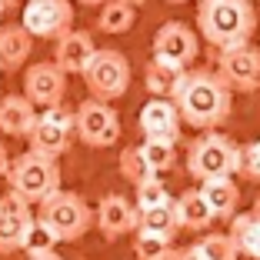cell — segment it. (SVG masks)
Masks as SVG:
<instances>
[{
	"instance_id": "cell-1",
	"label": "cell",
	"mask_w": 260,
	"mask_h": 260,
	"mask_svg": "<svg viewBox=\"0 0 260 260\" xmlns=\"http://www.w3.org/2000/svg\"><path fill=\"white\" fill-rule=\"evenodd\" d=\"M174 107L180 110V120L193 130H217L230 117L234 90L220 80L214 70H184L174 87Z\"/></svg>"
},
{
	"instance_id": "cell-2",
	"label": "cell",
	"mask_w": 260,
	"mask_h": 260,
	"mask_svg": "<svg viewBox=\"0 0 260 260\" xmlns=\"http://www.w3.org/2000/svg\"><path fill=\"white\" fill-rule=\"evenodd\" d=\"M200 37L217 50L250 44L257 30V10L250 0H200L197 4Z\"/></svg>"
},
{
	"instance_id": "cell-3",
	"label": "cell",
	"mask_w": 260,
	"mask_h": 260,
	"mask_svg": "<svg viewBox=\"0 0 260 260\" xmlns=\"http://www.w3.org/2000/svg\"><path fill=\"white\" fill-rule=\"evenodd\" d=\"M7 184H10V193L20 197L23 204H44L50 193L60 190L57 157H47V153H37V150L14 157L7 170Z\"/></svg>"
},
{
	"instance_id": "cell-4",
	"label": "cell",
	"mask_w": 260,
	"mask_h": 260,
	"mask_svg": "<svg viewBox=\"0 0 260 260\" xmlns=\"http://www.w3.org/2000/svg\"><path fill=\"white\" fill-rule=\"evenodd\" d=\"M187 174L193 180H200V184L214 180V177L240 174V147L220 130H204L187 147Z\"/></svg>"
},
{
	"instance_id": "cell-5",
	"label": "cell",
	"mask_w": 260,
	"mask_h": 260,
	"mask_svg": "<svg viewBox=\"0 0 260 260\" xmlns=\"http://www.w3.org/2000/svg\"><path fill=\"white\" fill-rule=\"evenodd\" d=\"M40 207V220L50 223L54 234L60 240H80L87 230L93 227V210L80 193H70V190H57L44 200Z\"/></svg>"
},
{
	"instance_id": "cell-6",
	"label": "cell",
	"mask_w": 260,
	"mask_h": 260,
	"mask_svg": "<svg viewBox=\"0 0 260 260\" xmlns=\"http://www.w3.org/2000/svg\"><path fill=\"white\" fill-rule=\"evenodd\" d=\"M84 84L93 100H104V104L120 100L130 90V60L120 50H110V47L97 50L90 67L84 70Z\"/></svg>"
},
{
	"instance_id": "cell-7",
	"label": "cell",
	"mask_w": 260,
	"mask_h": 260,
	"mask_svg": "<svg viewBox=\"0 0 260 260\" xmlns=\"http://www.w3.org/2000/svg\"><path fill=\"white\" fill-rule=\"evenodd\" d=\"M74 127H77V140L87 147H97V150L114 147L120 140V117H117V110L110 104H104V100H93V97H87L77 107Z\"/></svg>"
},
{
	"instance_id": "cell-8",
	"label": "cell",
	"mask_w": 260,
	"mask_h": 260,
	"mask_svg": "<svg viewBox=\"0 0 260 260\" xmlns=\"http://www.w3.org/2000/svg\"><path fill=\"white\" fill-rule=\"evenodd\" d=\"M77 137V127H74V110H67L63 104L57 107H47L37 114L34 120V130H30V150L37 153H47V157H60V153L70 150Z\"/></svg>"
},
{
	"instance_id": "cell-9",
	"label": "cell",
	"mask_w": 260,
	"mask_h": 260,
	"mask_svg": "<svg viewBox=\"0 0 260 260\" xmlns=\"http://www.w3.org/2000/svg\"><path fill=\"white\" fill-rule=\"evenodd\" d=\"M70 23H74V4L70 0H27L20 27L30 37L60 40L67 30H74Z\"/></svg>"
},
{
	"instance_id": "cell-10",
	"label": "cell",
	"mask_w": 260,
	"mask_h": 260,
	"mask_svg": "<svg viewBox=\"0 0 260 260\" xmlns=\"http://www.w3.org/2000/svg\"><path fill=\"white\" fill-rule=\"evenodd\" d=\"M200 54V40L197 34L180 20H167L160 30L153 34V57L177 70H187Z\"/></svg>"
},
{
	"instance_id": "cell-11",
	"label": "cell",
	"mask_w": 260,
	"mask_h": 260,
	"mask_svg": "<svg viewBox=\"0 0 260 260\" xmlns=\"http://www.w3.org/2000/svg\"><path fill=\"white\" fill-rule=\"evenodd\" d=\"M217 74H220V80L230 90H237V93L260 90V50L250 44L234 47V50H220Z\"/></svg>"
},
{
	"instance_id": "cell-12",
	"label": "cell",
	"mask_w": 260,
	"mask_h": 260,
	"mask_svg": "<svg viewBox=\"0 0 260 260\" xmlns=\"http://www.w3.org/2000/svg\"><path fill=\"white\" fill-rule=\"evenodd\" d=\"M63 93H67V74L54 60L30 63L23 70V97L30 100L34 107H40V110L57 107L63 100Z\"/></svg>"
},
{
	"instance_id": "cell-13",
	"label": "cell",
	"mask_w": 260,
	"mask_h": 260,
	"mask_svg": "<svg viewBox=\"0 0 260 260\" xmlns=\"http://www.w3.org/2000/svg\"><path fill=\"white\" fill-rule=\"evenodd\" d=\"M137 217L140 210L130 204L123 193H107L93 210V223L107 240H117L123 234H137Z\"/></svg>"
},
{
	"instance_id": "cell-14",
	"label": "cell",
	"mask_w": 260,
	"mask_h": 260,
	"mask_svg": "<svg viewBox=\"0 0 260 260\" xmlns=\"http://www.w3.org/2000/svg\"><path fill=\"white\" fill-rule=\"evenodd\" d=\"M137 123H140L147 140H170V144L180 140V127H184L180 110H177L174 100H167V97H150L147 100Z\"/></svg>"
},
{
	"instance_id": "cell-15",
	"label": "cell",
	"mask_w": 260,
	"mask_h": 260,
	"mask_svg": "<svg viewBox=\"0 0 260 260\" xmlns=\"http://www.w3.org/2000/svg\"><path fill=\"white\" fill-rule=\"evenodd\" d=\"M93 54H97V44L87 30H67L57 40L54 50V63L63 70L67 77H84V70L90 67Z\"/></svg>"
},
{
	"instance_id": "cell-16",
	"label": "cell",
	"mask_w": 260,
	"mask_h": 260,
	"mask_svg": "<svg viewBox=\"0 0 260 260\" xmlns=\"http://www.w3.org/2000/svg\"><path fill=\"white\" fill-rule=\"evenodd\" d=\"M30 220H34L30 204H23V200L14 197V193L0 197V253L20 250L23 234H27Z\"/></svg>"
},
{
	"instance_id": "cell-17",
	"label": "cell",
	"mask_w": 260,
	"mask_h": 260,
	"mask_svg": "<svg viewBox=\"0 0 260 260\" xmlns=\"http://www.w3.org/2000/svg\"><path fill=\"white\" fill-rule=\"evenodd\" d=\"M34 120H37V107L23 93L0 97V134H7V137H30Z\"/></svg>"
},
{
	"instance_id": "cell-18",
	"label": "cell",
	"mask_w": 260,
	"mask_h": 260,
	"mask_svg": "<svg viewBox=\"0 0 260 260\" xmlns=\"http://www.w3.org/2000/svg\"><path fill=\"white\" fill-rule=\"evenodd\" d=\"M200 193L204 200L210 204L217 220H230L237 214V204H240V187L234 177H214V180H204L200 184Z\"/></svg>"
},
{
	"instance_id": "cell-19",
	"label": "cell",
	"mask_w": 260,
	"mask_h": 260,
	"mask_svg": "<svg viewBox=\"0 0 260 260\" xmlns=\"http://www.w3.org/2000/svg\"><path fill=\"white\" fill-rule=\"evenodd\" d=\"M34 54V37L20 23L0 27V70H20Z\"/></svg>"
},
{
	"instance_id": "cell-20",
	"label": "cell",
	"mask_w": 260,
	"mask_h": 260,
	"mask_svg": "<svg viewBox=\"0 0 260 260\" xmlns=\"http://www.w3.org/2000/svg\"><path fill=\"white\" fill-rule=\"evenodd\" d=\"M174 207H177V220H180L184 230H207L210 223L217 220L214 210H210V204H207L204 193H200V187L184 190L180 197L174 200Z\"/></svg>"
},
{
	"instance_id": "cell-21",
	"label": "cell",
	"mask_w": 260,
	"mask_h": 260,
	"mask_svg": "<svg viewBox=\"0 0 260 260\" xmlns=\"http://www.w3.org/2000/svg\"><path fill=\"white\" fill-rule=\"evenodd\" d=\"M230 237L237 244V250L250 260H260V214H234L230 217Z\"/></svg>"
},
{
	"instance_id": "cell-22",
	"label": "cell",
	"mask_w": 260,
	"mask_h": 260,
	"mask_svg": "<svg viewBox=\"0 0 260 260\" xmlns=\"http://www.w3.org/2000/svg\"><path fill=\"white\" fill-rule=\"evenodd\" d=\"M137 230L174 240V234L180 230V220H177V207H174V200H170V204H160V207H150V210H140Z\"/></svg>"
},
{
	"instance_id": "cell-23",
	"label": "cell",
	"mask_w": 260,
	"mask_h": 260,
	"mask_svg": "<svg viewBox=\"0 0 260 260\" xmlns=\"http://www.w3.org/2000/svg\"><path fill=\"white\" fill-rule=\"evenodd\" d=\"M137 20V7H130L123 0H107L104 7H100V17H97V30L104 34H127Z\"/></svg>"
},
{
	"instance_id": "cell-24",
	"label": "cell",
	"mask_w": 260,
	"mask_h": 260,
	"mask_svg": "<svg viewBox=\"0 0 260 260\" xmlns=\"http://www.w3.org/2000/svg\"><path fill=\"white\" fill-rule=\"evenodd\" d=\"M57 244H60V237L54 234V227H50V223H44L40 217H34L30 227H27V234H23L20 250L34 260V257H47V253H54Z\"/></svg>"
},
{
	"instance_id": "cell-25",
	"label": "cell",
	"mask_w": 260,
	"mask_h": 260,
	"mask_svg": "<svg viewBox=\"0 0 260 260\" xmlns=\"http://www.w3.org/2000/svg\"><path fill=\"white\" fill-rule=\"evenodd\" d=\"M180 74H184V70H177V67H170V63H164V60L153 57V60L147 63V70H144V84H147V90H150V97H167L170 100Z\"/></svg>"
},
{
	"instance_id": "cell-26",
	"label": "cell",
	"mask_w": 260,
	"mask_h": 260,
	"mask_svg": "<svg viewBox=\"0 0 260 260\" xmlns=\"http://www.w3.org/2000/svg\"><path fill=\"white\" fill-rule=\"evenodd\" d=\"M117 167H120V177L127 180V184H144L147 177H153V170H150V164H147V157H144V150L140 147H123L120 150V157H117Z\"/></svg>"
},
{
	"instance_id": "cell-27",
	"label": "cell",
	"mask_w": 260,
	"mask_h": 260,
	"mask_svg": "<svg viewBox=\"0 0 260 260\" xmlns=\"http://www.w3.org/2000/svg\"><path fill=\"white\" fill-rule=\"evenodd\" d=\"M140 150H144L147 164H150V170L157 177L177 167V144H170V140H144Z\"/></svg>"
},
{
	"instance_id": "cell-28",
	"label": "cell",
	"mask_w": 260,
	"mask_h": 260,
	"mask_svg": "<svg viewBox=\"0 0 260 260\" xmlns=\"http://www.w3.org/2000/svg\"><path fill=\"white\" fill-rule=\"evenodd\" d=\"M193 247L200 250L204 260H237L240 257V250H237V244H234L230 234H207Z\"/></svg>"
},
{
	"instance_id": "cell-29",
	"label": "cell",
	"mask_w": 260,
	"mask_h": 260,
	"mask_svg": "<svg viewBox=\"0 0 260 260\" xmlns=\"http://www.w3.org/2000/svg\"><path fill=\"white\" fill-rule=\"evenodd\" d=\"M170 253H174L170 237H157V234L137 230V237H134V257L137 260H170Z\"/></svg>"
},
{
	"instance_id": "cell-30",
	"label": "cell",
	"mask_w": 260,
	"mask_h": 260,
	"mask_svg": "<svg viewBox=\"0 0 260 260\" xmlns=\"http://www.w3.org/2000/svg\"><path fill=\"white\" fill-rule=\"evenodd\" d=\"M160 204H170V193H167V187H164V180L157 174L134 187V207H137V210H150V207H160Z\"/></svg>"
},
{
	"instance_id": "cell-31",
	"label": "cell",
	"mask_w": 260,
	"mask_h": 260,
	"mask_svg": "<svg viewBox=\"0 0 260 260\" xmlns=\"http://www.w3.org/2000/svg\"><path fill=\"white\" fill-rule=\"evenodd\" d=\"M240 174L247 180H260V140L240 147Z\"/></svg>"
},
{
	"instance_id": "cell-32",
	"label": "cell",
	"mask_w": 260,
	"mask_h": 260,
	"mask_svg": "<svg viewBox=\"0 0 260 260\" xmlns=\"http://www.w3.org/2000/svg\"><path fill=\"white\" fill-rule=\"evenodd\" d=\"M170 260H204V257H200L197 247H184V250H174V253H170Z\"/></svg>"
},
{
	"instance_id": "cell-33",
	"label": "cell",
	"mask_w": 260,
	"mask_h": 260,
	"mask_svg": "<svg viewBox=\"0 0 260 260\" xmlns=\"http://www.w3.org/2000/svg\"><path fill=\"white\" fill-rule=\"evenodd\" d=\"M7 170H10V153H7V147L0 144V180H7Z\"/></svg>"
},
{
	"instance_id": "cell-34",
	"label": "cell",
	"mask_w": 260,
	"mask_h": 260,
	"mask_svg": "<svg viewBox=\"0 0 260 260\" xmlns=\"http://www.w3.org/2000/svg\"><path fill=\"white\" fill-rule=\"evenodd\" d=\"M77 4H84V7H104L107 0H77Z\"/></svg>"
},
{
	"instance_id": "cell-35",
	"label": "cell",
	"mask_w": 260,
	"mask_h": 260,
	"mask_svg": "<svg viewBox=\"0 0 260 260\" xmlns=\"http://www.w3.org/2000/svg\"><path fill=\"white\" fill-rule=\"evenodd\" d=\"M17 4H20V0H0V7H4V10H14Z\"/></svg>"
},
{
	"instance_id": "cell-36",
	"label": "cell",
	"mask_w": 260,
	"mask_h": 260,
	"mask_svg": "<svg viewBox=\"0 0 260 260\" xmlns=\"http://www.w3.org/2000/svg\"><path fill=\"white\" fill-rule=\"evenodd\" d=\"M123 4H130V7H144L147 0H123Z\"/></svg>"
},
{
	"instance_id": "cell-37",
	"label": "cell",
	"mask_w": 260,
	"mask_h": 260,
	"mask_svg": "<svg viewBox=\"0 0 260 260\" xmlns=\"http://www.w3.org/2000/svg\"><path fill=\"white\" fill-rule=\"evenodd\" d=\"M34 260H63V257H57V253H47V257H34Z\"/></svg>"
},
{
	"instance_id": "cell-38",
	"label": "cell",
	"mask_w": 260,
	"mask_h": 260,
	"mask_svg": "<svg viewBox=\"0 0 260 260\" xmlns=\"http://www.w3.org/2000/svg\"><path fill=\"white\" fill-rule=\"evenodd\" d=\"M253 210H257V214H260V197H257V204H253Z\"/></svg>"
},
{
	"instance_id": "cell-39",
	"label": "cell",
	"mask_w": 260,
	"mask_h": 260,
	"mask_svg": "<svg viewBox=\"0 0 260 260\" xmlns=\"http://www.w3.org/2000/svg\"><path fill=\"white\" fill-rule=\"evenodd\" d=\"M167 4H187V0H167Z\"/></svg>"
},
{
	"instance_id": "cell-40",
	"label": "cell",
	"mask_w": 260,
	"mask_h": 260,
	"mask_svg": "<svg viewBox=\"0 0 260 260\" xmlns=\"http://www.w3.org/2000/svg\"><path fill=\"white\" fill-rule=\"evenodd\" d=\"M0 14H4V7H0Z\"/></svg>"
}]
</instances>
